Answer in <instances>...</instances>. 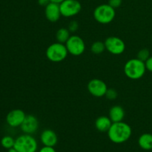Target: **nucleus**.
Segmentation results:
<instances>
[{"label":"nucleus","mask_w":152,"mask_h":152,"mask_svg":"<svg viewBox=\"0 0 152 152\" xmlns=\"http://www.w3.org/2000/svg\"><path fill=\"white\" fill-rule=\"evenodd\" d=\"M71 32L68 28H61L56 31V39L58 42L63 43L65 44L68 39L71 37Z\"/></svg>","instance_id":"17"},{"label":"nucleus","mask_w":152,"mask_h":152,"mask_svg":"<svg viewBox=\"0 0 152 152\" xmlns=\"http://www.w3.org/2000/svg\"><path fill=\"white\" fill-rule=\"evenodd\" d=\"M122 2H123V0H109L108 1V4L115 9L120 7V5L122 4Z\"/></svg>","instance_id":"23"},{"label":"nucleus","mask_w":152,"mask_h":152,"mask_svg":"<svg viewBox=\"0 0 152 152\" xmlns=\"http://www.w3.org/2000/svg\"><path fill=\"white\" fill-rule=\"evenodd\" d=\"M115 16V9L108 4H100L94 10V19L98 23L102 25H107L112 22Z\"/></svg>","instance_id":"3"},{"label":"nucleus","mask_w":152,"mask_h":152,"mask_svg":"<svg viewBox=\"0 0 152 152\" xmlns=\"http://www.w3.org/2000/svg\"><path fill=\"white\" fill-rule=\"evenodd\" d=\"M138 145L142 149L149 151L152 149V134L145 133L138 139Z\"/></svg>","instance_id":"16"},{"label":"nucleus","mask_w":152,"mask_h":152,"mask_svg":"<svg viewBox=\"0 0 152 152\" xmlns=\"http://www.w3.org/2000/svg\"><path fill=\"white\" fill-rule=\"evenodd\" d=\"M40 140L43 145L54 147L58 142V137L51 129H45L40 135Z\"/></svg>","instance_id":"13"},{"label":"nucleus","mask_w":152,"mask_h":152,"mask_svg":"<svg viewBox=\"0 0 152 152\" xmlns=\"http://www.w3.org/2000/svg\"><path fill=\"white\" fill-rule=\"evenodd\" d=\"M88 91L95 97H102L106 94L108 86L103 80L100 79H93L88 83Z\"/></svg>","instance_id":"9"},{"label":"nucleus","mask_w":152,"mask_h":152,"mask_svg":"<svg viewBox=\"0 0 152 152\" xmlns=\"http://www.w3.org/2000/svg\"><path fill=\"white\" fill-rule=\"evenodd\" d=\"M108 117L112 123L122 122L125 117V110L120 105H114L109 110Z\"/></svg>","instance_id":"14"},{"label":"nucleus","mask_w":152,"mask_h":152,"mask_svg":"<svg viewBox=\"0 0 152 152\" xmlns=\"http://www.w3.org/2000/svg\"><path fill=\"white\" fill-rule=\"evenodd\" d=\"M15 140L10 136H4L1 140V145L3 148L6 149H10V148L14 147Z\"/></svg>","instance_id":"19"},{"label":"nucleus","mask_w":152,"mask_h":152,"mask_svg":"<svg viewBox=\"0 0 152 152\" xmlns=\"http://www.w3.org/2000/svg\"><path fill=\"white\" fill-rule=\"evenodd\" d=\"M79 28V25H78V22L77 21H71V22L69 23L68 27V29L69 30V31L71 33H74L78 30Z\"/></svg>","instance_id":"22"},{"label":"nucleus","mask_w":152,"mask_h":152,"mask_svg":"<svg viewBox=\"0 0 152 152\" xmlns=\"http://www.w3.org/2000/svg\"><path fill=\"white\" fill-rule=\"evenodd\" d=\"M105 96L107 99H109V100H114V99H117V96H118V93H117V91L115 89L108 88Z\"/></svg>","instance_id":"21"},{"label":"nucleus","mask_w":152,"mask_h":152,"mask_svg":"<svg viewBox=\"0 0 152 152\" xmlns=\"http://www.w3.org/2000/svg\"><path fill=\"white\" fill-rule=\"evenodd\" d=\"M61 14L66 18L78 14L82 10V4L78 0H64L59 4Z\"/></svg>","instance_id":"7"},{"label":"nucleus","mask_w":152,"mask_h":152,"mask_svg":"<svg viewBox=\"0 0 152 152\" xmlns=\"http://www.w3.org/2000/svg\"><path fill=\"white\" fill-rule=\"evenodd\" d=\"M105 49L113 55H120L126 50V44L120 37H109L104 42Z\"/></svg>","instance_id":"8"},{"label":"nucleus","mask_w":152,"mask_h":152,"mask_svg":"<svg viewBox=\"0 0 152 152\" xmlns=\"http://www.w3.org/2000/svg\"><path fill=\"white\" fill-rule=\"evenodd\" d=\"M39 152H56V151L53 147L45 146V145H44L42 148H40Z\"/></svg>","instance_id":"24"},{"label":"nucleus","mask_w":152,"mask_h":152,"mask_svg":"<svg viewBox=\"0 0 152 152\" xmlns=\"http://www.w3.org/2000/svg\"><path fill=\"white\" fill-rule=\"evenodd\" d=\"M65 45L68 53L72 56H80L86 50V43L84 40L79 36L71 35Z\"/></svg>","instance_id":"6"},{"label":"nucleus","mask_w":152,"mask_h":152,"mask_svg":"<svg viewBox=\"0 0 152 152\" xmlns=\"http://www.w3.org/2000/svg\"><path fill=\"white\" fill-rule=\"evenodd\" d=\"M45 17L49 22H56L59 19L61 16L60 7L59 4L50 1L45 7Z\"/></svg>","instance_id":"12"},{"label":"nucleus","mask_w":152,"mask_h":152,"mask_svg":"<svg viewBox=\"0 0 152 152\" xmlns=\"http://www.w3.org/2000/svg\"><path fill=\"white\" fill-rule=\"evenodd\" d=\"M7 152H18V151H16L14 148H10V149H8Z\"/></svg>","instance_id":"28"},{"label":"nucleus","mask_w":152,"mask_h":152,"mask_svg":"<svg viewBox=\"0 0 152 152\" xmlns=\"http://www.w3.org/2000/svg\"><path fill=\"white\" fill-rule=\"evenodd\" d=\"M146 70L150 72H152V56H150L148 59L145 62Z\"/></svg>","instance_id":"25"},{"label":"nucleus","mask_w":152,"mask_h":152,"mask_svg":"<svg viewBox=\"0 0 152 152\" xmlns=\"http://www.w3.org/2000/svg\"><path fill=\"white\" fill-rule=\"evenodd\" d=\"M20 129L24 134H34L39 129V120L32 114L26 115L25 120L22 123Z\"/></svg>","instance_id":"11"},{"label":"nucleus","mask_w":152,"mask_h":152,"mask_svg":"<svg viewBox=\"0 0 152 152\" xmlns=\"http://www.w3.org/2000/svg\"><path fill=\"white\" fill-rule=\"evenodd\" d=\"M146 67L145 62L137 58H133L126 62L124 65V74L128 78L132 80H140L145 74Z\"/></svg>","instance_id":"2"},{"label":"nucleus","mask_w":152,"mask_h":152,"mask_svg":"<svg viewBox=\"0 0 152 152\" xmlns=\"http://www.w3.org/2000/svg\"><path fill=\"white\" fill-rule=\"evenodd\" d=\"M107 133L111 142L116 144H121L130 139L132 134V129L128 123L122 121L113 123Z\"/></svg>","instance_id":"1"},{"label":"nucleus","mask_w":152,"mask_h":152,"mask_svg":"<svg viewBox=\"0 0 152 152\" xmlns=\"http://www.w3.org/2000/svg\"><path fill=\"white\" fill-rule=\"evenodd\" d=\"M50 2V0H38V4L40 6H42V7H45Z\"/></svg>","instance_id":"26"},{"label":"nucleus","mask_w":152,"mask_h":152,"mask_svg":"<svg viewBox=\"0 0 152 152\" xmlns=\"http://www.w3.org/2000/svg\"><path fill=\"white\" fill-rule=\"evenodd\" d=\"M25 117L26 114L22 109H13L6 116V122L7 125L12 128L20 127Z\"/></svg>","instance_id":"10"},{"label":"nucleus","mask_w":152,"mask_h":152,"mask_svg":"<svg viewBox=\"0 0 152 152\" xmlns=\"http://www.w3.org/2000/svg\"><path fill=\"white\" fill-rule=\"evenodd\" d=\"M150 56H150L149 50L147 48H142L137 53V58L140 59L141 61H143V62H145Z\"/></svg>","instance_id":"20"},{"label":"nucleus","mask_w":152,"mask_h":152,"mask_svg":"<svg viewBox=\"0 0 152 152\" xmlns=\"http://www.w3.org/2000/svg\"><path fill=\"white\" fill-rule=\"evenodd\" d=\"M13 148L18 152H37L38 142L31 134H23L15 140Z\"/></svg>","instance_id":"4"},{"label":"nucleus","mask_w":152,"mask_h":152,"mask_svg":"<svg viewBox=\"0 0 152 152\" xmlns=\"http://www.w3.org/2000/svg\"><path fill=\"white\" fill-rule=\"evenodd\" d=\"M45 54L50 62H60L66 59L68 51L65 44L56 42L48 47Z\"/></svg>","instance_id":"5"},{"label":"nucleus","mask_w":152,"mask_h":152,"mask_svg":"<svg viewBox=\"0 0 152 152\" xmlns=\"http://www.w3.org/2000/svg\"><path fill=\"white\" fill-rule=\"evenodd\" d=\"M63 1L64 0H50V1H52V2L58 3V4H60V3Z\"/></svg>","instance_id":"27"},{"label":"nucleus","mask_w":152,"mask_h":152,"mask_svg":"<svg viewBox=\"0 0 152 152\" xmlns=\"http://www.w3.org/2000/svg\"><path fill=\"white\" fill-rule=\"evenodd\" d=\"M112 121L109 117L106 116H100L95 121V128L99 132H108L112 125Z\"/></svg>","instance_id":"15"},{"label":"nucleus","mask_w":152,"mask_h":152,"mask_svg":"<svg viewBox=\"0 0 152 152\" xmlns=\"http://www.w3.org/2000/svg\"><path fill=\"white\" fill-rule=\"evenodd\" d=\"M105 50V43L100 41L94 42L91 46V50L94 54H101Z\"/></svg>","instance_id":"18"}]
</instances>
